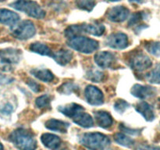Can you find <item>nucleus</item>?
<instances>
[{
  "label": "nucleus",
  "instance_id": "obj_1",
  "mask_svg": "<svg viewBox=\"0 0 160 150\" xmlns=\"http://www.w3.org/2000/svg\"><path fill=\"white\" fill-rule=\"evenodd\" d=\"M9 139L20 150H35L37 147V142L32 133L24 129L14 131L9 136Z\"/></svg>",
  "mask_w": 160,
  "mask_h": 150
},
{
  "label": "nucleus",
  "instance_id": "obj_2",
  "mask_svg": "<svg viewBox=\"0 0 160 150\" xmlns=\"http://www.w3.org/2000/svg\"><path fill=\"white\" fill-rule=\"evenodd\" d=\"M14 9L25 12L27 15L36 19H42L45 17V12L36 2L32 0H15L10 3Z\"/></svg>",
  "mask_w": 160,
  "mask_h": 150
},
{
  "label": "nucleus",
  "instance_id": "obj_3",
  "mask_svg": "<svg viewBox=\"0 0 160 150\" xmlns=\"http://www.w3.org/2000/svg\"><path fill=\"white\" fill-rule=\"evenodd\" d=\"M80 142L88 149L102 150L109 145V139L101 133H86L81 136Z\"/></svg>",
  "mask_w": 160,
  "mask_h": 150
},
{
  "label": "nucleus",
  "instance_id": "obj_4",
  "mask_svg": "<svg viewBox=\"0 0 160 150\" xmlns=\"http://www.w3.org/2000/svg\"><path fill=\"white\" fill-rule=\"evenodd\" d=\"M68 45L70 48L85 54H89L98 48V42L89 38L78 36L73 38L69 39Z\"/></svg>",
  "mask_w": 160,
  "mask_h": 150
},
{
  "label": "nucleus",
  "instance_id": "obj_5",
  "mask_svg": "<svg viewBox=\"0 0 160 150\" xmlns=\"http://www.w3.org/2000/svg\"><path fill=\"white\" fill-rule=\"evenodd\" d=\"M21 58V52L14 48L0 50V69L8 71L12 65L18 63Z\"/></svg>",
  "mask_w": 160,
  "mask_h": 150
},
{
  "label": "nucleus",
  "instance_id": "obj_6",
  "mask_svg": "<svg viewBox=\"0 0 160 150\" xmlns=\"http://www.w3.org/2000/svg\"><path fill=\"white\" fill-rule=\"evenodd\" d=\"M35 32L34 23L30 20H24L19 23H16L11 28L12 35L20 40L31 38L35 34Z\"/></svg>",
  "mask_w": 160,
  "mask_h": 150
},
{
  "label": "nucleus",
  "instance_id": "obj_7",
  "mask_svg": "<svg viewBox=\"0 0 160 150\" xmlns=\"http://www.w3.org/2000/svg\"><path fill=\"white\" fill-rule=\"evenodd\" d=\"M130 67L136 71L142 72L150 68L152 65L151 59L142 52L134 53L129 60Z\"/></svg>",
  "mask_w": 160,
  "mask_h": 150
},
{
  "label": "nucleus",
  "instance_id": "obj_8",
  "mask_svg": "<svg viewBox=\"0 0 160 150\" xmlns=\"http://www.w3.org/2000/svg\"><path fill=\"white\" fill-rule=\"evenodd\" d=\"M106 44L112 48L123 49L128 46V38L123 33H115L108 37Z\"/></svg>",
  "mask_w": 160,
  "mask_h": 150
},
{
  "label": "nucleus",
  "instance_id": "obj_9",
  "mask_svg": "<svg viewBox=\"0 0 160 150\" xmlns=\"http://www.w3.org/2000/svg\"><path fill=\"white\" fill-rule=\"evenodd\" d=\"M85 98L88 102L93 106H99L104 102L103 94L98 88L88 85L85 89Z\"/></svg>",
  "mask_w": 160,
  "mask_h": 150
},
{
  "label": "nucleus",
  "instance_id": "obj_10",
  "mask_svg": "<svg viewBox=\"0 0 160 150\" xmlns=\"http://www.w3.org/2000/svg\"><path fill=\"white\" fill-rule=\"evenodd\" d=\"M129 14V9L125 6H114L108 11L107 18L112 22H122L128 18Z\"/></svg>",
  "mask_w": 160,
  "mask_h": 150
},
{
  "label": "nucleus",
  "instance_id": "obj_11",
  "mask_svg": "<svg viewBox=\"0 0 160 150\" xmlns=\"http://www.w3.org/2000/svg\"><path fill=\"white\" fill-rule=\"evenodd\" d=\"M71 118L74 123H76L79 126L83 127V128H88L94 125V121L92 117L88 113L84 112V109L83 107L80 109L79 110L77 111L72 116Z\"/></svg>",
  "mask_w": 160,
  "mask_h": 150
},
{
  "label": "nucleus",
  "instance_id": "obj_12",
  "mask_svg": "<svg viewBox=\"0 0 160 150\" xmlns=\"http://www.w3.org/2000/svg\"><path fill=\"white\" fill-rule=\"evenodd\" d=\"M131 94L137 98L145 99L153 96L156 94V90L155 88L151 86L142 85V84H135L131 88Z\"/></svg>",
  "mask_w": 160,
  "mask_h": 150
},
{
  "label": "nucleus",
  "instance_id": "obj_13",
  "mask_svg": "<svg viewBox=\"0 0 160 150\" xmlns=\"http://www.w3.org/2000/svg\"><path fill=\"white\" fill-rule=\"evenodd\" d=\"M95 62L102 68H109L116 60L115 56L110 52H99L95 56Z\"/></svg>",
  "mask_w": 160,
  "mask_h": 150
},
{
  "label": "nucleus",
  "instance_id": "obj_14",
  "mask_svg": "<svg viewBox=\"0 0 160 150\" xmlns=\"http://www.w3.org/2000/svg\"><path fill=\"white\" fill-rule=\"evenodd\" d=\"M135 109L142 114V117L147 121H152L155 119V113L153 108L146 102L142 101L135 106Z\"/></svg>",
  "mask_w": 160,
  "mask_h": 150
},
{
  "label": "nucleus",
  "instance_id": "obj_15",
  "mask_svg": "<svg viewBox=\"0 0 160 150\" xmlns=\"http://www.w3.org/2000/svg\"><path fill=\"white\" fill-rule=\"evenodd\" d=\"M42 144L51 150H56L61 144V140L58 136L52 134H44L41 137Z\"/></svg>",
  "mask_w": 160,
  "mask_h": 150
},
{
  "label": "nucleus",
  "instance_id": "obj_16",
  "mask_svg": "<svg viewBox=\"0 0 160 150\" xmlns=\"http://www.w3.org/2000/svg\"><path fill=\"white\" fill-rule=\"evenodd\" d=\"M20 19L16 12L6 9H0V23L6 25H13Z\"/></svg>",
  "mask_w": 160,
  "mask_h": 150
},
{
  "label": "nucleus",
  "instance_id": "obj_17",
  "mask_svg": "<svg viewBox=\"0 0 160 150\" xmlns=\"http://www.w3.org/2000/svg\"><path fill=\"white\" fill-rule=\"evenodd\" d=\"M95 118L98 126L103 128H108L112 126V118L110 114L105 111H98L95 112Z\"/></svg>",
  "mask_w": 160,
  "mask_h": 150
},
{
  "label": "nucleus",
  "instance_id": "obj_18",
  "mask_svg": "<svg viewBox=\"0 0 160 150\" xmlns=\"http://www.w3.org/2000/svg\"><path fill=\"white\" fill-rule=\"evenodd\" d=\"M45 127L48 130L56 131V132L66 133L68 129L69 124L66 122L61 121V120H56V119H51L46 121Z\"/></svg>",
  "mask_w": 160,
  "mask_h": 150
},
{
  "label": "nucleus",
  "instance_id": "obj_19",
  "mask_svg": "<svg viewBox=\"0 0 160 150\" xmlns=\"http://www.w3.org/2000/svg\"><path fill=\"white\" fill-rule=\"evenodd\" d=\"M56 62L57 63L60 64V65H66V64L69 63L70 61L72 59L73 57V54L70 50L67 49H62L59 51L56 52L54 54L52 55Z\"/></svg>",
  "mask_w": 160,
  "mask_h": 150
},
{
  "label": "nucleus",
  "instance_id": "obj_20",
  "mask_svg": "<svg viewBox=\"0 0 160 150\" xmlns=\"http://www.w3.org/2000/svg\"><path fill=\"white\" fill-rule=\"evenodd\" d=\"M31 73L36 78L44 82H51L54 79L53 73L47 69H34L31 70Z\"/></svg>",
  "mask_w": 160,
  "mask_h": 150
},
{
  "label": "nucleus",
  "instance_id": "obj_21",
  "mask_svg": "<svg viewBox=\"0 0 160 150\" xmlns=\"http://www.w3.org/2000/svg\"><path fill=\"white\" fill-rule=\"evenodd\" d=\"M84 32L88 33L95 36H101L105 32V27L102 24H85L83 25Z\"/></svg>",
  "mask_w": 160,
  "mask_h": 150
},
{
  "label": "nucleus",
  "instance_id": "obj_22",
  "mask_svg": "<svg viewBox=\"0 0 160 150\" xmlns=\"http://www.w3.org/2000/svg\"><path fill=\"white\" fill-rule=\"evenodd\" d=\"M30 49L31 51L34 52L38 53V54L42 55V56H52V53L50 48L47 46L46 45L41 42H34L32 43L30 46Z\"/></svg>",
  "mask_w": 160,
  "mask_h": 150
},
{
  "label": "nucleus",
  "instance_id": "obj_23",
  "mask_svg": "<svg viewBox=\"0 0 160 150\" xmlns=\"http://www.w3.org/2000/svg\"><path fill=\"white\" fill-rule=\"evenodd\" d=\"M83 32V25H72L67 28L65 31V35L69 39H71L78 36H81V34Z\"/></svg>",
  "mask_w": 160,
  "mask_h": 150
},
{
  "label": "nucleus",
  "instance_id": "obj_24",
  "mask_svg": "<svg viewBox=\"0 0 160 150\" xmlns=\"http://www.w3.org/2000/svg\"><path fill=\"white\" fill-rule=\"evenodd\" d=\"M114 139L117 143L125 147H131L134 145V140L131 138L122 134V133H117L114 136Z\"/></svg>",
  "mask_w": 160,
  "mask_h": 150
},
{
  "label": "nucleus",
  "instance_id": "obj_25",
  "mask_svg": "<svg viewBox=\"0 0 160 150\" xmlns=\"http://www.w3.org/2000/svg\"><path fill=\"white\" fill-rule=\"evenodd\" d=\"M147 80L152 84H160V64L156 66L152 71L147 74Z\"/></svg>",
  "mask_w": 160,
  "mask_h": 150
},
{
  "label": "nucleus",
  "instance_id": "obj_26",
  "mask_svg": "<svg viewBox=\"0 0 160 150\" xmlns=\"http://www.w3.org/2000/svg\"><path fill=\"white\" fill-rule=\"evenodd\" d=\"M147 51L150 54L160 57V42H151L145 45Z\"/></svg>",
  "mask_w": 160,
  "mask_h": 150
},
{
  "label": "nucleus",
  "instance_id": "obj_27",
  "mask_svg": "<svg viewBox=\"0 0 160 150\" xmlns=\"http://www.w3.org/2000/svg\"><path fill=\"white\" fill-rule=\"evenodd\" d=\"M95 1L96 0H77V6L80 9L90 12L95 7Z\"/></svg>",
  "mask_w": 160,
  "mask_h": 150
},
{
  "label": "nucleus",
  "instance_id": "obj_28",
  "mask_svg": "<svg viewBox=\"0 0 160 150\" xmlns=\"http://www.w3.org/2000/svg\"><path fill=\"white\" fill-rule=\"evenodd\" d=\"M50 102H51L50 96H48V95H44L38 97L36 99L35 104L38 108L45 109V108H48L50 106Z\"/></svg>",
  "mask_w": 160,
  "mask_h": 150
},
{
  "label": "nucleus",
  "instance_id": "obj_29",
  "mask_svg": "<svg viewBox=\"0 0 160 150\" xmlns=\"http://www.w3.org/2000/svg\"><path fill=\"white\" fill-rule=\"evenodd\" d=\"M78 90V86L73 83H65L59 88L58 91L60 93L63 94H70L71 92H75Z\"/></svg>",
  "mask_w": 160,
  "mask_h": 150
},
{
  "label": "nucleus",
  "instance_id": "obj_30",
  "mask_svg": "<svg viewBox=\"0 0 160 150\" xmlns=\"http://www.w3.org/2000/svg\"><path fill=\"white\" fill-rule=\"evenodd\" d=\"M87 78L94 82H100L104 78V73H102L101 71H98V70L90 71L88 73Z\"/></svg>",
  "mask_w": 160,
  "mask_h": 150
},
{
  "label": "nucleus",
  "instance_id": "obj_31",
  "mask_svg": "<svg viewBox=\"0 0 160 150\" xmlns=\"http://www.w3.org/2000/svg\"><path fill=\"white\" fill-rule=\"evenodd\" d=\"M130 106L129 103L127 102L125 100L123 99H118L114 104V109L116 111L119 112L120 113L124 112Z\"/></svg>",
  "mask_w": 160,
  "mask_h": 150
},
{
  "label": "nucleus",
  "instance_id": "obj_32",
  "mask_svg": "<svg viewBox=\"0 0 160 150\" xmlns=\"http://www.w3.org/2000/svg\"><path fill=\"white\" fill-rule=\"evenodd\" d=\"M145 17V14L142 12H138L136 13H134V15L131 17V20L129 21V25L130 26H134V25L138 24V23H140L142 20Z\"/></svg>",
  "mask_w": 160,
  "mask_h": 150
},
{
  "label": "nucleus",
  "instance_id": "obj_33",
  "mask_svg": "<svg viewBox=\"0 0 160 150\" xmlns=\"http://www.w3.org/2000/svg\"><path fill=\"white\" fill-rule=\"evenodd\" d=\"M13 111V106L10 103H6L3 106L0 108V113L4 116H8L11 114Z\"/></svg>",
  "mask_w": 160,
  "mask_h": 150
},
{
  "label": "nucleus",
  "instance_id": "obj_34",
  "mask_svg": "<svg viewBox=\"0 0 160 150\" xmlns=\"http://www.w3.org/2000/svg\"><path fill=\"white\" fill-rule=\"evenodd\" d=\"M28 85L31 88V89L32 91H34V92H40L41 89H42V87H41L40 84L38 83L35 82V81H32V80H29V81L27 82Z\"/></svg>",
  "mask_w": 160,
  "mask_h": 150
},
{
  "label": "nucleus",
  "instance_id": "obj_35",
  "mask_svg": "<svg viewBox=\"0 0 160 150\" xmlns=\"http://www.w3.org/2000/svg\"><path fill=\"white\" fill-rule=\"evenodd\" d=\"M135 150H160V148L156 145H140L135 148Z\"/></svg>",
  "mask_w": 160,
  "mask_h": 150
},
{
  "label": "nucleus",
  "instance_id": "obj_36",
  "mask_svg": "<svg viewBox=\"0 0 160 150\" xmlns=\"http://www.w3.org/2000/svg\"><path fill=\"white\" fill-rule=\"evenodd\" d=\"M13 80V78H11V77L0 73V84H8L9 83L12 82Z\"/></svg>",
  "mask_w": 160,
  "mask_h": 150
},
{
  "label": "nucleus",
  "instance_id": "obj_37",
  "mask_svg": "<svg viewBox=\"0 0 160 150\" xmlns=\"http://www.w3.org/2000/svg\"><path fill=\"white\" fill-rule=\"evenodd\" d=\"M130 2H136V3H141L144 1V0H129Z\"/></svg>",
  "mask_w": 160,
  "mask_h": 150
},
{
  "label": "nucleus",
  "instance_id": "obj_38",
  "mask_svg": "<svg viewBox=\"0 0 160 150\" xmlns=\"http://www.w3.org/2000/svg\"><path fill=\"white\" fill-rule=\"evenodd\" d=\"M106 1H109V2H117V1H120V0H106Z\"/></svg>",
  "mask_w": 160,
  "mask_h": 150
},
{
  "label": "nucleus",
  "instance_id": "obj_39",
  "mask_svg": "<svg viewBox=\"0 0 160 150\" xmlns=\"http://www.w3.org/2000/svg\"><path fill=\"white\" fill-rule=\"evenodd\" d=\"M0 150H3V147H2V145L1 143H0Z\"/></svg>",
  "mask_w": 160,
  "mask_h": 150
},
{
  "label": "nucleus",
  "instance_id": "obj_40",
  "mask_svg": "<svg viewBox=\"0 0 160 150\" xmlns=\"http://www.w3.org/2000/svg\"><path fill=\"white\" fill-rule=\"evenodd\" d=\"M4 1V0H0V2H3Z\"/></svg>",
  "mask_w": 160,
  "mask_h": 150
}]
</instances>
